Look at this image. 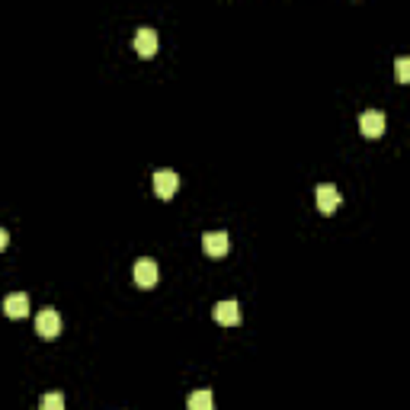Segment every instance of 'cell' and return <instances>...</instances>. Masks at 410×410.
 <instances>
[{
  "label": "cell",
  "instance_id": "cell-11",
  "mask_svg": "<svg viewBox=\"0 0 410 410\" xmlns=\"http://www.w3.org/2000/svg\"><path fill=\"white\" fill-rule=\"evenodd\" d=\"M42 410H65V394L58 391H51L42 398Z\"/></svg>",
  "mask_w": 410,
  "mask_h": 410
},
{
  "label": "cell",
  "instance_id": "cell-1",
  "mask_svg": "<svg viewBox=\"0 0 410 410\" xmlns=\"http://www.w3.org/2000/svg\"><path fill=\"white\" fill-rule=\"evenodd\" d=\"M35 334L45 336V340H55L61 334V314L55 308H45L39 311V318H35Z\"/></svg>",
  "mask_w": 410,
  "mask_h": 410
},
{
  "label": "cell",
  "instance_id": "cell-12",
  "mask_svg": "<svg viewBox=\"0 0 410 410\" xmlns=\"http://www.w3.org/2000/svg\"><path fill=\"white\" fill-rule=\"evenodd\" d=\"M398 80H401V84L410 80V61L407 58H398Z\"/></svg>",
  "mask_w": 410,
  "mask_h": 410
},
{
  "label": "cell",
  "instance_id": "cell-10",
  "mask_svg": "<svg viewBox=\"0 0 410 410\" xmlns=\"http://www.w3.org/2000/svg\"><path fill=\"white\" fill-rule=\"evenodd\" d=\"M189 410H215V398H212L209 388L189 394Z\"/></svg>",
  "mask_w": 410,
  "mask_h": 410
},
{
  "label": "cell",
  "instance_id": "cell-5",
  "mask_svg": "<svg viewBox=\"0 0 410 410\" xmlns=\"http://www.w3.org/2000/svg\"><path fill=\"white\" fill-rule=\"evenodd\" d=\"M157 279H160V273H157V263H154V259H138V263H135V282L142 285V289H154Z\"/></svg>",
  "mask_w": 410,
  "mask_h": 410
},
{
  "label": "cell",
  "instance_id": "cell-13",
  "mask_svg": "<svg viewBox=\"0 0 410 410\" xmlns=\"http://www.w3.org/2000/svg\"><path fill=\"white\" fill-rule=\"evenodd\" d=\"M7 244H10V234H7V231H3V228H0V250H3Z\"/></svg>",
  "mask_w": 410,
  "mask_h": 410
},
{
  "label": "cell",
  "instance_id": "cell-9",
  "mask_svg": "<svg viewBox=\"0 0 410 410\" xmlns=\"http://www.w3.org/2000/svg\"><path fill=\"white\" fill-rule=\"evenodd\" d=\"M215 321L225 327H237L241 324V305L237 302H218L215 305Z\"/></svg>",
  "mask_w": 410,
  "mask_h": 410
},
{
  "label": "cell",
  "instance_id": "cell-6",
  "mask_svg": "<svg viewBox=\"0 0 410 410\" xmlns=\"http://www.w3.org/2000/svg\"><path fill=\"white\" fill-rule=\"evenodd\" d=\"M202 247H205V253L209 257H225L228 253V247H231V237L225 234V231H209V234L202 237Z\"/></svg>",
  "mask_w": 410,
  "mask_h": 410
},
{
  "label": "cell",
  "instance_id": "cell-2",
  "mask_svg": "<svg viewBox=\"0 0 410 410\" xmlns=\"http://www.w3.org/2000/svg\"><path fill=\"white\" fill-rule=\"evenodd\" d=\"M151 186H154V196L173 199V193L180 189V176H176L173 170H157V173L151 176Z\"/></svg>",
  "mask_w": 410,
  "mask_h": 410
},
{
  "label": "cell",
  "instance_id": "cell-3",
  "mask_svg": "<svg viewBox=\"0 0 410 410\" xmlns=\"http://www.w3.org/2000/svg\"><path fill=\"white\" fill-rule=\"evenodd\" d=\"M385 128H388L385 116H382V112H375V109H368V112H362V116H359V132L366 135V138H382V135H385Z\"/></svg>",
  "mask_w": 410,
  "mask_h": 410
},
{
  "label": "cell",
  "instance_id": "cell-7",
  "mask_svg": "<svg viewBox=\"0 0 410 410\" xmlns=\"http://www.w3.org/2000/svg\"><path fill=\"white\" fill-rule=\"evenodd\" d=\"M3 314L7 318H26L29 314V295L26 292H13L3 298Z\"/></svg>",
  "mask_w": 410,
  "mask_h": 410
},
{
  "label": "cell",
  "instance_id": "cell-4",
  "mask_svg": "<svg viewBox=\"0 0 410 410\" xmlns=\"http://www.w3.org/2000/svg\"><path fill=\"white\" fill-rule=\"evenodd\" d=\"M157 33L154 29H148V26H142L138 33H135V51L142 55V58H154L157 55Z\"/></svg>",
  "mask_w": 410,
  "mask_h": 410
},
{
  "label": "cell",
  "instance_id": "cell-8",
  "mask_svg": "<svg viewBox=\"0 0 410 410\" xmlns=\"http://www.w3.org/2000/svg\"><path fill=\"white\" fill-rule=\"evenodd\" d=\"M318 209L324 212V215H334V212L340 209V193H336V186H330V183L318 186Z\"/></svg>",
  "mask_w": 410,
  "mask_h": 410
}]
</instances>
